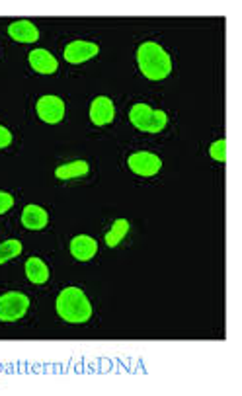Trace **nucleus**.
I'll list each match as a JSON object with an SVG mask.
<instances>
[{"label": "nucleus", "instance_id": "nucleus-19", "mask_svg": "<svg viewBox=\"0 0 242 396\" xmlns=\"http://www.w3.org/2000/svg\"><path fill=\"white\" fill-rule=\"evenodd\" d=\"M10 143H12V133L6 127L0 125V149H6Z\"/></svg>", "mask_w": 242, "mask_h": 396}, {"label": "nucleus", "instance_id": "nucleus-2", "mask_svg": "<svg viewBox=\"0 0 242 396\" xmlns=\"http://www.w3.org/2000/svg\"><path fill=\"white\" fill-rule=\"evenodd\" d=\"M137 62L141 72L148 80H165L172 72L170 55L166 53L165 47H160L155 41H145L139 45Z\"/></svg>", "mask_w": 242, "mask_h": 396}, {"label": "nucleus", "instance_id": "nucleus-13", "mask_svg": "<svg viewBox=\"0 0 242 396\" xmlns=\"http://www.w3.org/2000/svg\"><path fill=\"white\" fill-rule=\"evenodd\" d=\"M26 275L34 285H44L49 279V268H47V264L42 258L32 256V258H27L26 262Z\"/></svg>", "mask_w": 242, "mask_h": 396}, {"label": "nucleus", "instance_id": "nucleus-9", "mask_svg": "<svg viewBox=\"0 0 242 396\" xmlns=\"http://www.w3.org/2000/svg\"><path fill=\"white\" fill-rule=\"evenodd\" d=\"M98 252V242L92 237L87 235H78L70 240V254L78 262H88L92 260Z\"/></svg>", "mask_w": 242, "mask_h": 396}, {"label": "nucleus", "instance_id": "nucleus-16", "mask_svg": "<svg viewBox=\"0 0 242 396\" xmlns=\"http://www.w3.org/2000/svg\"><path fill=\"white\" fill-rule=\"evenodd\" d=\"M22 254V242L20 240H6L0 244V264H6L8 260H14Z\"/></svg>", "mask_w": 242, "mask_h": 396}, {"label": "nucleus", "instance_id": "nucleus-8", "mask_svg": "<svg viewBox=\"0 0 242 396\" xmlns=\"http://www.w3.org/2000/svg\"><path fill=\"white\" fill-rule=\"evenodd\" d=\"M115 117V107L113 102L108 96L94 98V102L90 104V119L94 125H108L112 124Z\"/></svg>", "mask_w": 242, "mask_h": 396}, {"label": "nucleus", "instance_id": "nucleus-14", "mask_svg": "<svg viewBox=\"0 0 242 396\" xmlns=\"http://www.w3.org/2000/svg\"><path fill=\"white\" fill-rule=\"evenodd\" d=\"M90 172V166H88L87 160H75V162H69V164H63L55 170V176L59 180H75V178H82L87 176Z\"/></svg>", "mask_w": 242, "mask_h": 396}, {"label": "nucleus", "instance_id": "nucleus-5", "mask_svg": "<svg viewBox=\"0 0 242 396\" xmlns=\"http://www.w3.org/2000/svg\"><path fill=\"white\" fill-rule=\"evenodd\" d=\"M127 166L133 174L137 176H155L160 172L163 168V160L156 157L155 152H148V150H139L133 152L129 159H127Z\"/></svg>", "mask_w": 242, "mask_h": 396}, {"label": "nucleus", "instance_id": "nucleus-18", "mask_svg": "<svg viewBox=\"0 0 242 396\" xmlns=\"http://www.w3.org/2000/svg\"><path fill=\"white\" fill-rule=\"evenodd\" d=\"M12 207H14V197H12L8 192H2V190H0V215L10 211Z\"/></svg>", "mask_w": 242, "mask_h": 396}, {"label": "nucleus", "instance_id": "nucleus-3", "mask_svg": "<svg viewBox=\"0 0 242 396\" xmlns=\"http://www.w3.org/2000/svg\"><path fill=\"white\" fill-rule=\"evenodd\" d=\"M129 121L139 131L160 133L168 125V115L163 110H153L147 104H135L129 112Z\"/></svg>", "mask_w": 242, "mask_h": 396}, {"label": "nucleus", "instance_id": "nucleus-15", "mask_svg": "<svg viewBox=\"0 0 242 396\" xmlns=\"http://www.w3.org/2000/svg\"><path fill=\"white\" fill-rule=\"evenodd\" d=\"M127 232H129V220L127 219L113 220L112 229L108 230V235H106V244L110 248H115L123 238L127 237Z\"/></svg>", "mask_w": 242, "mask_h": 396}, {"label": "nucleus", "instance_id": "nucleus-7", "mask_svg": "<svg viewBox=\"0 0 242 396\" xmlns=\"http://www.w3.org/2000/svg\"><path fill=\"white\" fill-rule=\"evenodd\" d=\"M100 51V47L92 41H84V39H77V41H70L65 47V61L70 65H80V62L90 61L92 57H96Z\"/></svg>", "mask_w": 242, "mask_h": 396}, {"label": "nucleus", "instance_id": "nucleus-6", "mask_svg": "<svg viewBox=\"0 0 242 396\" xmlns=\"http://www.w3.org/2000/svg\"><path fill=\"white\" fill-rule=\"evenodd\" d=\"M35 110H37L39 119L49 125L60 124L65 117V102L59 96H51V94L39 98L35 104Z\"/></svg>", "mask_w": 242, "mask_h": 396}, {"label": "nucleus", "instance_id": "nucleus-17", "mask_svg": "<svg viewBox=\"0 0 242 396\" xmlns=\"http://www.w3.org/2000/svg\"><path fill=\"white\" fill-rule=\"evenodd\" d=\"M227 141L225 139H219L215 141L211 147H209V154H211V159L219 160V162H225L227 159Z\"/></svg>", "mask_w": 242, "mask_h": 396}, {"label": "nucleus", "instance_id": "nucleus-12", "mask_svg": "<svg viewBox=\"0 0 242 396\" xmlns=\"http://www.w3.org/2000/svg\"><path fill=\"white\" fill-rule=\"evenodd\" d=\"M47 223H49V215H47L44 207H39V205H27V207H24V211H22V225L27 230H42L47 227Z\"/></svg>", "mask_w": 242, "mask_h": 396}, {"label": "nucleus", "instance_id": "nucleus-11", "mask_svg": "<svg viewBox=\"0 0 242 396\" xmlns=\"http://www.w3.org/2000/svg\"><path fill=\"white\" fill-rule=\"evenodd\" d=\"M30 65L35 72L39 74H53V72L59 69V62L53 57L47 49H34L32 53L27 55Z\"/></svg>", "mask_w": 242, "mask_h": 396}, {"label": "nucleus", "instance_id": "nucleus-4", "mask_svg": "<svg viewBox=\"0 0 242 396\" xmlns=\"http://www.w3.org/2000/svg\"><path fill=\"white\" fill-rule=\"evenodd\" d=\"M27 308L30 299L20 291H8L0 295V322H16L26 317Z\"/></svg>", "mask_w": 242, "mask_h": 396}, {"label": "nucleus", "instance_id": "nucleus-10", "mask_svg": "<svg viewBox=\"0 0 242 396\" xmlns=\"http://www.w3.org/2000/svg\"><path fill=\"white\" fill-rule=\"evenodd\" d=\"M8 36L18 44H34L39 39V29L30 20H16L8 26Z\"/></svg>", "mask_w": 242, "mask_h": 396}, {"label": "nucleus", "instance_id": "nucleus-1", "mask_svg": "<svg viewBox=\"0 0 242 396\" xmlns=\"http://www.w3.org/2000/svg\"><path fill=\"white\" fill-rule=\"evenodd\" d=\"M55 308H57V315L70 324H82L92 317V305L88 301L87 293L78 287H67L60 291L55 301Z\"/></svg>", "mask_w": 242, "mask_h": 396}]
</instances>
